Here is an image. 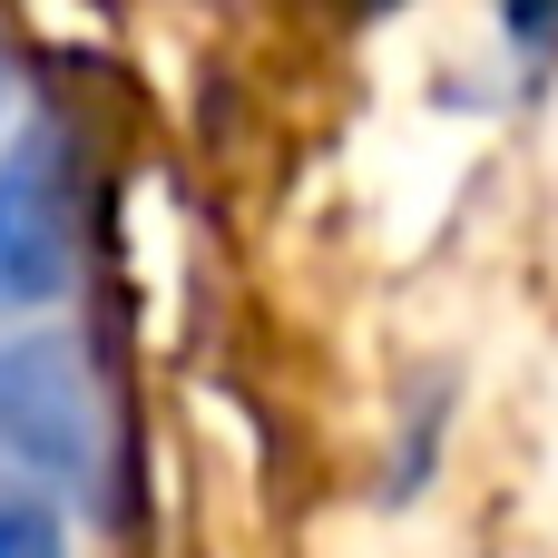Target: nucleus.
Listing matches in <instances>:
<instances>
[{"instance_id": "nucleus-1", "label": "nucleus", "mask_w": 558, "mask_h": 558, "mask_svg": "<svg viewBox=\"0 0 558 558\" xmlns=\"http://www.w3.org/2000/svg\"><path fill=\"white\" fill-rule=\"evenodd\" d=\"M0 451L20 471H39L49 490H98L108 471V422H98V383L78 363L69 333H20L0 343Z\"/></svg>"}, {"instance_id": "nucleus-2", "label": "nucleus", "mask_w": 558, "mask_h": 558, "mask_svg": "<svg viewBox=\"0 0 558 558\" xmlns=\"http://www.w3.org/2000/svg\"><path fill=\"white\" fill-rule=\"evenodd\" d=\"M69 147L59 128H29L10 157H0V314L20 304H49L69 284Z\"/></svg>"}, {"instance_id": "nucleus-3", "label": "nucleus", "mask_w": 558, "mask_h": 558, "mask_svg": "<svg viewBox=\"0 0 558 558\" xmlns=\"http://www.w3.org/2000/svg\"><path fill=\"white\" fill-rule=\"evenodd\" d=\"M441 412H451V373H432V383L412 392V412H402V461H392V500H412V490H422V471L441 461Z\"/></svg>"}, {"instance_id": "nucleus-4", "label": "nucleus", "mask_w": 558, "mask_h": 558, "mask_svg": "<svg viewBox=\"0 0 558 558\" xmlns=\"http://www.w3.org/2000/svg\"><path fill=\"white\" fill-rule=\"evenodd\" d=\"M500 39L530 69H558V0H500Z\"/></svg>"}, {"instance_id": "nucleus-5", "label": "nucleus", "mask_w": 558, "mask_h": 558, "mask_svg": "<svg viewBox=\"0 0 558 558\" xmlns=\"http://www.w3.org/2000/svg\"><path fill=\"white\" fill-rule=\"evenodd\" d=\"M0 558H69V539L39 500H0Z\"/></svg>"}, {"instance_id": "nucleus-6", "label": "nucleus", "mask_w": 558, "mask_h": 558, "mask_svg": "<svg viewBox=\"0 0 558 558\" xmlns=\"http://www.w3.org/2000/svg\"><path fill=\"white\" fill-rule=\"evenodd\" d=\"M353 10H392V0H353Z\"/></svg>"}]
</instances>
